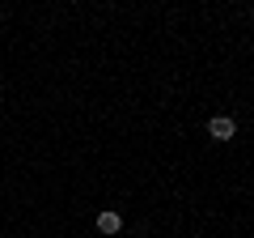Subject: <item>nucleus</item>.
<instances>
[{
    "instance_id": "nucleus-1",
    "label": "nucleus",
    "mask_w": 254,
    "mask_h": 238,
    "mask_svg": "<svg viewBox=\"0 0 254 238\" xmlns=\"http://www.w3.org/2000/svg\"><path fill=\"white\" fill-rule=\"evenodd\" d=\"M208 136H212V140H233V136H237V123H233L229 115H216V119L208 123Z\"/></svg>"
},
{
    "instance_id": "nucleus-2",
    "label": "nucleus",
    "mask_w": 254,
    "mask_h": 238,
    "mask_svg": "<svg viewBox=\"0 0 254 238\" xmlns=\"http://www.w3.org/2000/svg\"><path fill=\"white\" fill-rule=\"evenodd\" d=\"M98 230L102 234H119V230H123V217H119V213H98Z\"/></svg>"
}]
</instances>
